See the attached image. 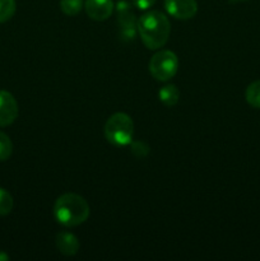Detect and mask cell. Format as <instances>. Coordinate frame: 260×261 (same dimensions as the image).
<instances>
[{"mask_svg":"<svg viewBox=\"0 0 260 261\" xmlns=\"http://www.w3.org/2000/svg\"><path fill=\"white\" fill-rule=\"evenodd\" d=\"M155 2H157V0H133L135 7L140 10L150 9V8L155 4Z\"/></svg>","mask_w":260,"mask_h":261,"instance_id":"obj_15","label":"cell"},{"mask_svg":"<svg viewBox=\"0 0 260 261\" xmlns=\"http://www.w3.org/2000/svg\"><path fill=\"white\" fill-rule=\"evenodd\" d=\"M84 7L83 0H60V9L65 15H74L78 14Z\"/></svg>","mask_w":260,"mask_h":261,"instance_id":"obj_12","label":"cell"},{"mask_svg":"<svg viewBox=\"0 0 260 261\" xmlns=\"http://www.w3.org/2000/svg\"><path fill=\"white\" fill-rule=\"evenodd\" d=\"M18 102L10 92L0 89V127L12 125L18 117Z\"/></svg>","mask_w":260,"mask_h":261,"instance_id":"obj_6","label":"cell"},{"mask_svg":"<svg viewBox=\"0 0 260 261\" xmlns=\"http://www.w3.org/2000/svg\"><path fill=\"white\" fill-rule=\"evenodd\" d=\"M56 247L65 256H74L79 251V241L70 232H61L56 236Z\"/></svg>","mask_w":260,"mask_h":261,"instance_id":"obj_8","label":"cell"},{"mask_svg":"<svg viewBox=\"0 0 260 261\" xmlns=\"http://www.w3.org/2000/svg\"><path fill=\"white\" fill-rule=\"evenodd\" d=\"M89 205L83 196L66 193L59 196L54 205V216L64 227H76L88 219Z\"/></svg>","mask_w":260,"mask_h":261,"instance_id":"obj_2","label":"cell"},{"mask_svg":"<svg viewBox=\"0 0 260 261\" xmlns=\"http://www.w3.org/2000/svg\"><path fill=\"white\" fill-rule=\"evenodd\" d=\"M246 102L254 109H260V81H255L250 84L245 92Z\"/></svg>","mask_w":260,"mask_h":261,"instance_id":"obj_10","label":"cell"},{"mask_svg":"<svg viewBox=\"0 0 260 261\" xmlns=\"http://www.w3.org/2000/svg\"><path fill=\"white\" fill-rule=\"evenodd\" d=\"M114 8L112 0H86L84 2L87 15L97 22H102L110 18V15L114 12Z\"/></svg>","mask_w":260,"mask_h":261,"instance_id":"obj_7","label":"cell"},{"mask_svg":"<svg viewBox=\"0 0 260 261\" xmlns=\"http://www.w3.org/2000/svg\"><path fill=\"white\" fill-rule=\"evenodd\" d=\"M9 259H10L9 255L5 254L4 251H0V261H8Z\"/></svg>","mask_w":260,"mask_h":261,"instance_id":"obj_16","label":"cell"},{"mask_svg":"<svg viewBox=\"0 0 260 261\" xmlns=\"http://www.w3.org/2000/svg\"><path fill=\"white\" fill-rule=\"evenodd\" d=\"M232 2H245V0H232Z\"/></svg>","mask_w":260,"mask_h":261,"instance_id":"obj_17","label":"cell"},{"mask_svg":"<svg viewBox=\"0 0 260 261\" xmlns=\"http://www.w3.org/2000/svg\"><path fill=\"white\" fill-rule=\"evenodd\" d=\"M14 200L10 193L5 189L0 188V217L8 216L13 211Z\"/></svg>","mask_w":260,"mask_h":261,"instance_id":"obj_13","label":"cell"},{"mask_svg":"<svg viewBox=\"0 0 260 261\" xmlns=\"http://www.w3.org/2000/svg\"><path fill=\"white\" fill-rule=\"evenodd\" d=\"M134 135V122L129 115L116 112L111 115L105 124V137L115 147L130 144Z\"/></svg>","mask_w":260,"mask_h":261,"instance_id":"obj_3","label":"cell"},{"mask_svg":"<svg viewBox=\"0 0 260 261\" xmlns=\"http://www.w3.org/2000/svg\"><path fill=\"white\" fill-rule=\"evenodd\" d=\"M17 10L15 0H0V23H5L13 18Z\"/></svg>","mask_w":260,"mask_h":261,"instance_id":"obj_11","label":"cell"},{"mask_svg":"<svg viewBox=\"0 0 260 261\" xmlns=\"http://www.w3.org/2000/svg\"><path fill=\"white\" fill-rule=\"evenodd\" d=\"M165 8L168 14L181 20L191 19L198 13L196 0H165Z\"/></svg>","mask_w":260,"mask_h":261,"instance_id":"obj_5","label":"cell"},{"mask_svg":"<svg viewBox=\"0 0 260 261\" xmlns=\"http://www.w3.org/2000/svg\"><path fill=\"white\" fill-rule=\"evenodd\" d=\"M137 30L145 47L149 50H158L168 41L171 24L163 13L158 10H149L138 19Z\"/></svg>","mask_w":260,"mask_h":261,"instance_id":"obj_1","label":"cell"},{"mask_svg":"<svg viewBox=\"0 0 260 261\" xmlns=\"http://www.w3.org/2000/svg\"><path fill=\"white\" fill-rule=\"evenodd\" d=\"M13 153V143L5 133L0 132V162H4L10 158Z\"/></svg>","mask_w":260,"mask_h":261,"instance_id":"obj_14","label":"cell"},{"mask_svg":"<svg viewBox=\"0 0 260 261\" xmlns=\"http://www.w3.org/2000/svg\"><path fill=\"white\" fill-rule=\"evenodd\" d=\"M178 59L171 50H160L150 58L149 73L158 82H167L176 75Z\"/></svg>","mask_w":260,"mask_h":261,"instance_id":"obj_4","label":"cell"},{"mask_svg":"<svg viewBox=\"0 0 260 261\" xmlns=\"http://www.w3.org/2000/svg\"><path fill=\"white\" fill-rule=\"evenodd\" d=\"M158 98L162 102L165 106L172 107L177 105L178 99H180V91L175 84H167V86L162 87L158 92Z\"/></svg>","mask_w":260,"mask_h":261,"instance_id":"obj_9","label":"cell"}]
</instances>
